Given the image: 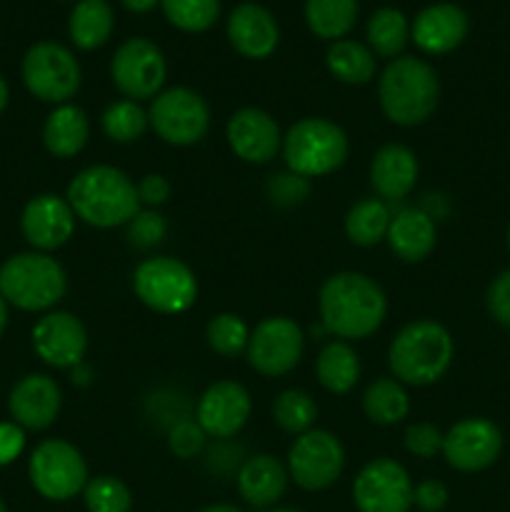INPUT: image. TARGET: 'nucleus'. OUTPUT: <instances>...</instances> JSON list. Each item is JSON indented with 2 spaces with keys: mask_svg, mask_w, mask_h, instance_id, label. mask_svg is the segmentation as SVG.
<instances>
[{
  "mask_svg": "<svg viewBox=\"0 0 510 512\" xmlns=\"http://www.w3.org/2000/svg\"><path fill=\"white\" fill-rule=\"evenodd\" d=\"M318 310L325 333L348 343L370 338L383 325L388 315V298L370 275L340 270L320 288Z\"/></svg>",
  "mask_w": 510,
  "mask_h": 512,
  "instance_id": "f257e3e1",
  "label": "nucleus"
},
{
  "mask_svg": "<svg viewBox=\"0 0 510 512\" xmlns=\"http://www.w3.org/2000/svg\"><path fill=\"white\" fill-rule=\"evenodd\" d=\"M65 200L73 208L75 218L90 228L110 230L128 225L138 215V188L115 165H88L68 185Z\"/></svg>",
  "mask_w": 510,
  "mask_h": 512,
  "instance_id": "f03ea898",
  "label": "nucleus"
},
{
  "mask_svg": "<svg viewBox=\"0 0 510 512\" xmlns=\"http://www.w3.org/2000/svg\"><path fill=\"white\" fill-rule=\"evenodd\" d=\"M440 80L433 65L415 55H400L378 78V100L385 118L403 128L425 123L438 108Z\"/></svg>",
  "mask_w": 510,
  "mask_h": 512,
  "instance_id": "7ed1b4c3",
  "label": "nucleus"
},
{
  "mask_svg": "<svg viewBox=\"0 0 510 512\" xmlns=\"http://www.w3.org/2000/svg\"><path fill=\"white\" fill-rule=\"evenodd\" d=\"M455 358L453 335L435 320H413L398 330L388 348V365L403 385L425 388L443 378Z\"/></svg>",
  "mask_w": 510,
  "mask_h": 512,
  "instance_id": "20e7f679",
  "label": "nucleus"
},
{
  "mask_svg": "<svg viewBox=\"0 0 510 512\" xmlns=\"http://www.w3.org/2000/svg\"><path fill=\"white\" fill-rule=\"evenodd\" d=\"M68 293V275L63 265L48 253H18L0 268V295L28 313H43L55 308Z\"/></svg>",
  "mask_w": 510,
  "mask_h": 512,
  "instance_id": "39448f33",
  "label": "nucleus"
},
{
  "mask_svg": "<svg viewBox=\"0 0 510 512\" xmlns=\"http://www.w3.org/2000/svg\"><path fill=\"white\" fill-rule=\"evenodd\" d=\"M348 153V135L328 118H303L283 135L285 165L308 180L343 168Z\"/></svg>",
  "mask_w": 510,
  "mask_h": 512,
  "instance_id": "423d86ee",
  "label": "nucleus"
},
{
  "mask_svg": "<svg viewBox=\"0 0 510 512\" xmlns=\"http://www.w3.org/2000/svg\"><path fill=\"white\" fill-rule=\"evenodd\" d=\"M133 290L153 313L180 315L198 300V278L183 260L155 255L135 268Z\"/></svg>",
  "mask_w": 510,
  "mask_h": 512,
  "instance_id": "0eeeda50",
  "label": "nucleus"
},
{
  "mask_svg": "<svg viewBox=\"0 0 510 512\" xmlns=\"http://www.w3.org/2000/svg\"><path fill=\"white\" fill-rule=\"evenodd\" d=\"M20 73L30 95L53 105L70 103L83 83V70L73 50L55 40H40L30 45Z\"/></svg>",
  "mask_w": 510,
  "mask_h": 512,
  "instance_id": "6e6552de",
  "label": "nucleus"
},
{
  "mask_svg": "<svg viewBox=\"0 0 510 512\" xmlns=\"http://www.w3.org/2000/svg\"><path fill=\"white\" fill-rule=\"evenodd\" d=\"M150 128L163 143L188 148L200 143L210 130V108L200 93L185 85L160 90L148 110Z\"/></svg>",
  "mask_w": 510,
  "mask_h": 512,
  "instance_id": "1a4fd4ad",
  "label": "nucleus"
},
{
  "mask_svg": "<svg viewBox=\"0 0 510 512\" xmlns=\"http://www.w3.org/2000/svg\"><path fill=\"white\" fill-rule=\"evenodd\" d=\"M33 488L53 503H65L88 485V463L68 440H43L28 463Z\"/></svg>",
  "mask_w": 510,
  "mask_h": 512,
  "instance_id": "9d476101",
  "label": "nucleus"
},
{
  "mask_svg": "<svg viewBox=\"0 0 510 512\" xmlns=\"http://www.w3.org/2000/svg\"><path fill=\"white\" fill-rule=\"evenodd\" d=\"M303 350L305 335L300 325L285 315H270L250 330L245 358L255 373L283 378L303 360Z\"/></svg>",
  "mask_w": 510,
  "mask_h": 512,
  "instance_id": "9b49d317",
  "label": "nucleus"
},
{
  "mask_svg": "<svg viewBox=\"0 0 510 512\" xmlns=\"http://www.w3.org/2000/svg\"><path fill=\"white\" fill-rule=\"evenodd\" d=\"M285 468L298 488L320 493L343 475L345 448L330 430L313 428L293 440Z\"/></svg>",
  "mask_w": 510,
  "mask_h": 512,
  "instance_id": "f8f14e48",
  "label": "nucleus"
},
{
  "mask_svg": "<svg viewBox=\"0 0 510 512\" xmlns=\"http://www.w3.org/2000/svg\"><path fill=\"white\" fill-rule=\"evenodd\" d=\"M110 78L128 100H148L163 90L168 63L150 38H128L118 45L110 60Z\"/></svg>",
  "mask_w": 510,
  "mask_h": 512,
  "instance_id": "ddd939ff",
  "label": "nucleus"
},
{
  "mask_svg": "<svg viewBox=\"0 0 510 512\" xmlns=\"http://www.w3.org/2000/svg\"><path fill=\"white\" fill-rule=\"evenodd\" d=\"M413 480L393 458H375L360 468L353 483V500L360 512H410Z\"/></svg>",
  "mask_w": 510,
  "mask_h": 512,
  "instance_id": "4468645a",
  "label": "nucleus"
},
{
  "mask_svg": "<svg viewBox=\"0 0 510 512\" xmlns=\"http://www.w3.org/2000/svg\"><path fill=\"white\" fill-rule=\"evenodd\" d=\"M503 433L488 418H465L443 435V455L460 473H480L500 458Z\"/></svg>",
  "mask_w": 510,
  "mask_h": 512,
  "instance_id": "2eb2a0df",
  "label": "nucleus"
},
{
  "mask_svg": "<svg viewBox=\"0 0 510 512\" xmlns=\"http://www.w3.org/2000/svg\"><path fill=\"white\" fill-rule=\"evenodd\" d=\"M250 413H253V400L245 385L235 380H218L200 395L195 405V420L205 430L208 438L230 440L245 428Z\"/></svg>",
  "mask_w": 510,
  "mask_h": 512,
  "instance_id": "dca6fc26",
  "label": "nucleus"
},
{
  "mask_svg": "<svg viewBox=\"0 0 510 512\" xmlns=\"http://www.w3.org/2000/svg\"><path fill=\"white\" fill-rule=\"evenodd\" d=\"M33 350L45 365L58 370H73L83 363L88 350V330L65 310L45 313L33 328Z\"/></svg>",
  "mask_w": 510,
  "mask_h": 512,
  "instance_id": "f3484780",
  "label": "nucleus"
},
{
  "mask_svg": "<svg viewBox=\"0 0 510 512\" xmlns=\"http://www.w3.org/2000/svg\"><path fill=\"white\" fill-rule=\"evenodd\" d=\"M75 220L78 218L68 200L55 193H43L25 203L20 230L30 248L38 253H50V250L63 248L73 238Z\"/></svg>",
  "mask_w": 510,
  "mask_h": 512,
  "instance_id": "a211bd4d",
  "label": "nucleus"
},
{
  "mask_svg": "<svg viewBox=\"0 0 510 512\" xmlns=\"http://www.w3.org/2000/svg\"><path fill=\"white\" fill-rule=\"evenodd\" d=\"M225 138L235 158L250 165H265L283 150V133L270 113L260 108H240L225 125Z\"/></svg>",
  "mask_w": 510,
  "mask_h": 512,
  "instance_id": "6ab92c4d",
  "label": "nucleus"
},
{
  "mask_svg": "<svg viewBox=\"0 0 510 512\" xmlns=\"http://www.w3.org/2000/svg\"><path fill=\"white\" fill-rule=\"evenodd\" d=\"M60 408H63V393L50 375L30 373L10 390V418L23 430L50 428L58 420Z\"/></svg>",
  "mask_w": 510,
  "mask_h": 512,
  "instance_id": "aec40b11",
  "label": "nucleus"
},
{
  "mask_svg": "<svg viewBox=\"0 0 510 512\" xmlns=\"http://www.w3.org/2000/svg\"><path fill=\"white\" fill-rule=\"evenodd\" d=\"M470 18L460 5L433 3L410 23V40L428 55L453 53L468 38Z\"/></svg>",
  "mask_w": 510,
  "mask_h": 512,
  "instance_id": "412c9836",
  "label": "nucleus"
},
{
  "mask_svg": "<svg viewBox=\"0 0 510 512\" xmlns=\"http://www.w3.org/2000/svg\"><path fill=\"white\" fill-rule=\"evenodd\" d=\"M235 53L248 60H265L275 53L280 43V28L275 15L260 3H240L228 15L225 25Z\"/></svg>",
  "mask_w": 510,
  "mask_h": 512,
  "instance_id": "4be33fe9",
  "label": "nucleus"
},
{
  "mask_svg": "<svg viewBox=\"0 0 510 512\" xmlns=\"http://www.w3.org/2000/svg\"><path fill=\"white\" fill-rule=\"evenodd\" d=\"M420 165L413 150L403 143H388L373 155L370 185L385 203H400L408 198L418 183Z\"/></svg>",
  "mask_w": 510,
  "mask_h": 512,
  "instance_id": "5701e85b",
  "label": "nucleus"
},
{
  "mask_svg": "<svg viewBox=\"0 0 510 512\" xmlns=\"http://www.w3.org/2000/svg\"><path fill=\"white\" fill-rule=\"evenodd\" d=\"M288 478V468L270 453H258L245 458L238 475H235L245 503L260 510L273 508L283 498L285 488H288Z\"/></svg>",
  "mask_w": 510,
  "mask_h": 512,
  "instance_id": "b1692460",
  "label": "nucleus"
},
{
  "mask_svg": "<svg viewBox=\"0 0 510 512\" xmlns=\"http://www.w3.org/2000/svg\"><path fill=\"white\" fill-rule=\"evenodd\" d=\"M385 240L395 258L403 263H420L435 250L438 228H435V220L420 208H403L390 220Z\"/></svg>",
  "mask_w": 510,
  "mask_h": 512,
  "instance_id": "393cba45",
  "label": "nucleus"
},
{
  "mask_svg": "<svg viewBox=\"0 0 510 512\" xmlns=\"http://www.w3.org/2000/svg\"><path fill=\"white\" fill-rule=\"evenodd\" d=\"M90 120L80 105H55L53 113L45 118L43 145L53 158L70 160L88 145Z\"/></svg>",
  "mask_w": 510,
  "mask_h": 512,
  "instance_id": "a878e982",
  "label": "nucleus"
},
{
  "mask_svg": "<svg viewBox=\"0 0 510 512\" xmlns=\"http://www.w3.org/2000/svg\"><path fill=\"white\" fill-rule=\"evenodd\" d=\"M115 28L113 5L108 0H78L70 10L68 35L75 48L98 50L110 40Z\"/></svg>",
  "mask_w": 510,
  "mask_h": 512,
  "instance_id": "bb28decb",
  "label": "nucleus"
},
{
  "mask_svg": "<svg viewBox=\"0 0 510 512\" xmlns=\"http://www.w3.org/2000/svg\"><path fill=\"white\" fill-rule=\"evenodd\" d=\"M315 375H318V383L328 393H350L360 380L358 353L345 340H333V343H328L320 350L318 360H315Z\"/></svg>",
  "mask_w": 510,
  "mask_h": 512,
  "instance_id": "cd10ccee",
  "label": "nucleus"
},
{
  "mask_svg": "<svg viewBox=\"0 0 510 512\" xmlns=\"http://www.w3.org/2000/svg\"><path fill=\"white\" fill-rule=\"evenodd\" d=\"M325 65H328L330 75L340 83L365 85L375 78L378 58H375L368 45L343 38L330 43L328 53H325Z\"/></svg>",
  "mask_w": 510,
  "mask_h": 512,
  "instance_id": "c85d7f7f",
  "label": "nucleus"
},
{
  "mask_svg": "<svg viewBox=\"0 0 510 512\" xmlns=\"http://www.w3.org/2000/svg\"><path fill=\"white\" fill-rule=\"evenodd\" d=\"M363 413L370 423L383 428L403 423L410 413L408 390L395 378L373 380L363 395Z\"/></svg>",
  "mask_w": 510,
  "mask_h": 512,
  "instance_id": "c756f323",
  "label": "nucleus"
},
{
  "mask_svg": "<svg viewBox=\"0 0 510 512\" xmlns=\"http://www.w3.org/2000/svg\"><path fill=\"white\" fill-rule=\"evenodd\" d=\"M358 20V0H305V23L318 38L343 40Z\"/></svg>",
  "mask_w": 510,
  "mask_h": 512,
  "instance_id": "7c9ffc66",
  "label": "nucleus"
},
{
  "mask_svg": "<svg viewBox=\"0 0 510 512\" xmlns=\"http://www.w3.org/2000/svg\"><path fill=\"white\" fill-rule=\"evenodd\" d=\"M390 220H393V213H390L385 200L365 198L360 203H355L348 210V215H345V235H348V240L353 245L373 248V245L385 240Z\"/></svg>",
  "mask_w": 510,
  "mask_h": 512,
  "instance_id": "2f4dec72",
  "label": "nucleus"
},
{
  "mask_svg": "<svg viewBox=\"0 0 510 512\" xmlns=\"http://www.w3.org/2000/svg\"><path fill=\"white\" fill-rule=\"evenodd\" d=\"M368 48L373 50L375 58H400L410 40V23L398 8H378L368 20Z\"/></svg>",
  "mask_w": 510,
  "mask_h": 512,
  "instance_id": "473e14b6",
  "label": "nucleus"
},
{
  "mask_svg": "<svg viewBox=\"0 0 510 512\" xmlns=\"http://www.w3.org/2000/svg\"><path fill=\"white\" fill-rule=\"evenodd\" d=\"M273 420L283 433L298 438V435L313 430L315 420H318V405H315L313 395L305 390H283L273 403Z\"/></svg>",
  "mask_w": 510,
  "mask_h": 512,
  "instance_id": "72a5a7b5",
  "label": "nucleus"
},
{
  "mask_svg": "<svg viewBox=\"0 0 510 512\" xmlns=\"http://www.w3.org/2000/svg\"><path fill=\"white\" fill-rule=\"evenodd\" d=\"M148 113L135 100H115L100 115V128L113 143H135L148 130Z\"/></svg>",
  "mask_w": 510,
  "mask_h": 512,
  "instance_id": "f704fd0d",
  "label": "nucleus"
},
{
  "mask_svg": "<svg viewBox=\"0 0 510 512\" xmlns=\"http://www.w3.org/2000/svg\"><path fill=\"white\" fill-rule=\"evenodd\" d=\"M160 8L183 33H205L220 18V0H160Z\"/></svg>",
  "mask_w": 510,
  "mask_h": 512,
  "instance_id": "c9c22d12",
  "label": "nucleus"
},
{
  "mask_svg": "<svg viewBox=\"0 0 510 512\" xmlns=\"http://www.w3.org/2000/svg\"><path fill=\"white\" fill-rule=\"evenodd\" d=\"M205 338L213 353L220 358H240L248 350L250 328L235 313H218L205 328Z\"/></svg>",
  "mask_w": 510,
  "mask_h": 512,
  "instance_id": "e433bc0d",
  "label": "nucleus"
},
{
  "mask_svg": "<svg viewBox=\"0 0 510 512\" xmlns=\"http://www.w3.org/2000/svg\"><path fill=\"white\" fill-rule=\"evenodd\" d=\"M83 500L88 512H130L133 508V495L128 485L113 475L90 478L83 490Z\"/></svg>",
  "mask_w": 510,
  "mask_h": 512,
  "instance_id": "4c0bfd02",
  "label": "nucleus"
},
{
  "mask_svg": "<svg viewBox=\"0 0 510 512\" xmlns=\"http://www.w3.org/2000/svg\"><path fill=\"white\" fill-rule=\"evenodd\" d=\"M310 195V180L303 175L293 173V170H283V173L273 175L265 183V198L278 208H295V205L305 203Z\"/></svg>",
  "mask_w": 510,
  "mask_h": 512,
  "instance_id": "58836bf2",
  "label": "nucleus"
},
{
  "mask_svg": "<svg viewBox=\"0 0 510 512\" xmlns=\"http://www.w3.org/2000/svg\"><path fill=\"white\" fill-rule=\"evenodd\" d=\"M128 243L133 245L135 250H153L155 245H160L168 235V223H165L163 215L158 210L140 208L138 215L130 220L128 225Z\"/></svg>",
  "mask_w": 510,
  "mask_h": 512,
  "instance_id": "ea45409f",
  "label": "nucleus"
},
{
  "mask_svg": "<svg viewBox=\"0 0 510 512\" xmlns=\"http://www.w3.org/2000/svg\"><path fill=\"white\" fill-rule=\"evenodd\" d=\"M205 440H208V435H205V430L200 428L193 415L178 420L168 428V450L180 460L198 458L205 450Z\"/></svg>",
  "mask_w": 510,
  "mask_h": 512,
  "instance_id": "a19ab883",
  "label": "nucleus"
},
{
  "mask_svg": "<svg viewBox=\"0 0 510 512\" xmlns=\"http://www.w3.org/2000/svg\"><path fill=\"white\" fill-rule=\"evenodd\" d=\"M443 435L438 425L433 423H413L405 430V450L415 458H435L443 453Z\"/></svg>",
  "mask_w": 510,
  "mask_h": 512,
  "instance_id": "79ce46f5",
  "label": "nucleus"
},
{
  "mask_svg": "<svg viewBox=\"0 0 510 512\" xmlns=\"http://www.w3.org/2000/svg\"><path fill=\"white\" fill-rule=\"evenodd\" d=\"M485 303H488V313L493 315L495 323L510 328V268L503 270V273L490 283Z\"/></svg>",
  "mask_w": 510,
  "mask_h": 512,
  "instance_id": "37998d69",
  "label": "nucleus"
},
{
  "mask_svg": "<svg viewBox=\"0 0 510 512\" xmlns=\"http://www.w3.org/2000/svg\"><path fill=\"white\" fill-rule=\"evenodd\" d=\"M135 188H138L140 205H145V208H150V210H155V208H160V205L168 203L170 193H173V188H170V180L160 173L143 175V178L135 183Z\"/></svg>",
  "mask_w": 510,
  "mask_h": 512,
  "instance_id": "c03bdc74",
  "label": "nucleus"
},
{
  "mask_svg": "<svg viewBox=\"0 0 510 512\" xmlns=\"http://www.w3.org/2000/svg\"><path fill=\"white\" fill-rule=\"evenodd\" d=\"M413 505L423 512H440L448 505V488L440 480H423L413 488Z\"/></svg>",
  "mask_w": 510,
  "mask_h": 512,
  "instance_id": "a18cd8bd",
  "label": "nucleus"
},
{
  "mask_svg": "<svg viewBox=\"0 0 510 512\" xmlns=\"http://www.w3.org/2000/svg\"><path fill=\"white\" fill-rule=\"evenodd\" d=\"M25 448V430L18 423H0V468L15 463Z\"/></svg>",
  "mask_w": 510,
  "mask_h": 512,
  "instance_id": "49530a36",
  "label": "nucleus"
},
{
  "mask_svg": "<svg viewBox=\"0 0 510 512\" xmlns=\"http://www.w3.org/2000/svg\"><path fill=\"white\" fill-rule=\"evenodd\" d=\"M120 3L130 13H150L155 5H160V0H120Z\"/></svg>",
  "mask_w": 510,
  "mask_h": 512,
  "instance_id": "de8ad7c7",
  "label": "nucleus"
},
{
  "mask_svg": "<svg viewBox=\"0 0 510 512\" xmlns=\"http://www.w3.org/2000/svg\"><path fill=\"white\" fill-rule=\"evenodd\" d=\"M5 328H8V300L0 295V338H3Z\"/></svg>",
  "mask_w": 510,
  "mask_h": 512,
  "instance_id": "09e8293b",
  "label": "nucleus"
},
{
  "mask_svg": "<svg viewBox=\"0 0 510 512\" xmlns=\"http://www.w3.org/2000/svg\"><path fill=\"white\" fill-rule=\"evenodd\" d=\"M8 98H10L8 83H5V78H3V75H0V113H3V110L8 108Z\"/></svg>",
  "mask_w": 510,
  "mask_h": 512,
  "instance_id": "8fccbe9b",
  "label": "nucleus"
},
{
  "mask_svg": "<svg viewBox=\"0 0 510 512\" xmlns=\"http://www.w3.org/2000/svg\"><path fill=\"white\" fill-rule=\"evenodd\" d=\"M198 512H240L235 505H228V503H218V505H208V508L198 510Z\"/></svg>",
  "mask_w": 510,
  "mask_h": 512,
  "instance_id": "3c124183",
  "label": "nucleus"
},
{
  "mask_svg": "<svg viewBox=\"0 0 510 512\" xmlns=\"http://www.w3.org/2000/svg\"><path fill=\"white\" fill-rule=\"evenodd\" d=\"M260 512H300L295 508H268V510H260Z\"/></svg>",
  "mask_w": 510,
  "mask_h": 512,
  "instance_id": "603ef678",
  "label": "nucleus"
},
{
  "mask_svg": "<svg viewBox=\"0 0 510 512\" xmlns=\"http://www.w3.org/2000/svg\"><path fill=\"white\" fill-rule=\"evenodd\" d=\"M0 512H8V508H5V503H3V498H0Z\"/></svg>",
  "mask_w": 510,
  "mask_h": 512,
  "instance_id": "864d4df0",
  "label": "nucleus"
},
{
  "mask_svg": "<svg viewBox=\"0 0 510 512\" xmlns=\"http://www.w3.org/2000/svg\"><path fill=\"white\" fill-rule=\"evenodd\" d=\"M505 240H508V250H510V228H508V238H505Z\"/></svg>",
  "mask_w": 510,
  "mask_h": 512,
  "instance_id": "5fc2aeb1",
  "label": "nucleus"
},
{
  "mask_svg": "<svg viewBox=\"0 0 510 512\" xmlns=\"http://www.w3.org/2000/svg\"><path fill=\"white\" fill-rule=\"evenodd\" d=\"M75 3H78V0H75Z\"/></svg>",
  "mask_w": 510,
  "mask_h": 512,
  "instance_id": "6e6d98bb",
  "label": "nucleus"
}]
</instances>
